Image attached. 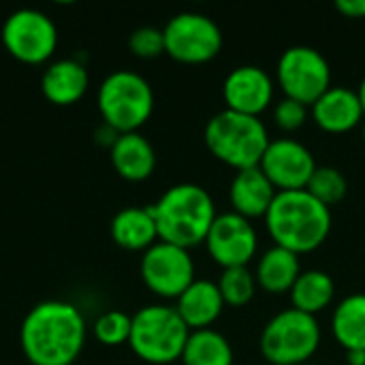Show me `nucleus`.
I'll return each mask as SVG.
<instances>
[{"mask_svg":"<svg viewBox=\"0 0 365 365\" xmlns=\"http://www.w3.org/2000/svg\"><path fill=\"white\" fill-rule=\"evenodd\" d=\"M165 53L182 64H205L222 49V32L218 24L195 11L173 15L163 28Z\"/></svg>","mask_w":365,"mask_h":365,"instance_id":"obj_9","label":"nucleus"},{"mask_svg":"<svg viewBox=\"0 0 365 365\" xmlns=\"http://www.w3.org/2000/svg\"><path fill=\"white\" fill-rule=\"evenodd\" d=\"M2 43L19 62L41 64L53 53L58 32L45 13L36 9H19L6 17L2 26Z\"/></svg>","mask_w":365,"mask_h":365,"instance_id":"obj_10","label":"nucleus"},{"mask_svg":"<svg viewBox=\"0 0 365 365\" xmlns=\"http://www.w3.org/2000/svg\"><path fill=\"white\" fill-rule=\"evenodd\" d=\"M346 364H349V365H365V351H364V349L346 351Z\"/></svg>","mask_w":365,"mask_h":365,"instance_id":"obj_31","label":"nucleus"},{"mask_svg":"<svg viewBox=\"0 0 365 365\" xmlns=\"http://www.w3.org/2000/svg\"><path fill=\"white\" fill-rule=\"evenodd\" d=\"M233 349L216 329L190 331L182 353L184 365H233Z\"/></svg>","mask_w":365,"mask_h":365,"instance_id":"obj_24","label":"nucleus"},{"mask_svg":"<svg viewBox=\"0 0 365 365\" xmlns=\"http://www.w3.org/2000/svg\"><path fill=\"white\" fill-rule=\"evenodd\" d=\"M302 365H317V364H302Z\"/></svg>","mask_w":365,"mask_h":365,"instance_id":"obj_34","label":"nucleus"},{"mask_svg":"<svg viewBox=\"0 0 365 365\" xmlns=\"http://www.w3.org/2000/svg\"><path fill=\"white\" fill-rule=\"evenodd\" d=\"M150 212L156 220L158 242L190 250L205 244V237L218 216L212 195L199 184L171 186Z\"/></svg>","mask_w":365,"mask_h":365,"instance_id":"obj_3","label":"nucleus"},{"mask_svg":"<svg viewBox=\"0 0 365 365\" xmlns=\"http://www.w3.org/2000/svg\"><path fill=\"white\" fill-rule=\"evenodd\" d=\"M265 227L274 246L299 255L325 244L331 231V210L306 188L278 192L265 214Z\"/></svg>","mask_w":365,"mask_h":365,"instance_id":"obj_2","label":"nucleus"},{"mask_svg":"<svg viewBox=\"0 0 365 365\" xmlns=\"http://www.w3.org/2000/svg\"><path fill=\"white\" fill-rule=\"evenodd\" d=\"M308 115H310V107H306L304 103H297L293 98H287V96H282L274 105V122L284 133L299 130L308 122Z\"/></svg>","mask_w":365,"mask_h":365,"instance_id":"obj_29","label":"nucleus"},{"mask_svg":"<svg viewBox=\"0 0 365 365\" xmlns=\"http://www.w3.org/2000/svg\"><path fill=\"white\" fill-rule=\"evenodd\" d=\"M111 237L126 250H148L158 242L156 220L150 207H124L111 220Z\"/></svg>","mask_w":365,"mask_h":365,"instance_id":"obj_21","label":"nucleus"},{"mask_svg":"<svg viewBox=\"0 0 365 365\" xmlns=\"http://www.w3.org/2000/svg\"><path fill=\"white\" fill-rule=\"evenodd\" d=\"M190 329L175 306H145L133 317L130 349L145 364L167 365L182 359Z\"/></svg>","mask_w":365,"mask_h":365,"instance_id":"obj_5","label":"nucleus"},{"mask_svg":"<svg viewBox=\"0 0 365 365\" xmlns=\"http://www.w3.org/2000/svg\"><path fill=\"white\" fill-rule=\"evenodd\" d=\"M130 329H133V317H128L126 312H120V310L105 312L94 323V336L105 346L128 344Z\"/></svg>","mask_w":365,"mask_h":365,"instance_id":"obj_27","label":"nucleus"},{"mask_svg":"<svg viewBox=\"0 0 365 365\" xmlns=\"http://www.w3.org/2000/svg\"><path fill=\"white\" fill-rule=\"evenodd\" d=\"M88 71L77 60H58L41 77V90L53 105H73L88 90Z\"/></svg>","mask_w":365,"mask_h":365,"instance_id":"obj_19","label":"nucleus"},{"mask_svg":"<svg viewBox=\"0 0 365 365\" xmlns=\"http://www.w3.org/2000/svg\"><path fill=\"white\" fill-rule=\"evenodd\" d=\"M299 274H302L299 257L280 246H272L269 250H265L255 269L259 289H263L269 295L289 293L295 280L299 278Z\"/></svg>","mask_w":365,"mask_h":365,"instance_id":"obj_20","label":"nucleus"},{"mask_svg":"<svg viewBox=\"0 0 365 365\" xmlns=\"http://www.w3.org/2000/svg\"><path fill=\"white\" fill-rule=\"evenodd\" d=\"M145 287L165 299H178L195 282V261L186 248L156 242L141 257Z\"/></svg>","mask_w":365,"mask_h":365,"instance_id":"obj_11","label":"nucleus"},{"mask_svg":"<svg viewBox=\"0 0 365 365\" xmlns=\"http://www.w3.org/2000/svg\"><path fill=\"white\" fill-rule=\"evenodd\" d=\"M19 338L32 365H71L86 346V321L68 302H43L24 319Z\"/></svg>","mask_w":365,"mask_h":365,"instance_id":"obj_1","label":"nucleus"},{"mask_svg":"<svg viewBox=\"0 0 365 365\" xmlns=\"http://www.w3.org/2000/svg\"><path fill=\"white\" fill-rule=\"evenodd\" d=\"M227 109L259 118L274 103V79L255 64L235 66L222 81Z\"/></svg>","mask_w":365,"mask_h":365,"instance_id":"obj_14","label":"nucleus"},{"mask_svg":"<svg viewBox=\"0 0 365 365\" xmlns=\"http://www.w3.org/2000/svg\"><path fill=\"white\" fill-rule=\"evenodd\" d=\"M276 195H278L276 186L261 171V167H250V169L237 171L231 182V188H229V199H231L233 212L248 220L265 218Z\"/></svg>","mask_w":365,"mask_h":365,"instance_id":"obj_16","label":"nucleus"},{"mask_svg":"<svg viewBox=\"0 0 365 365\" xmlns=\"http://www.w3.org/2000/svg\"><path fill=\"white\" fill-rule=\"evenodd\" d=\"M259 167L276 186V190L284 192V190H304L319 165L312 152L302 141L291 137H280L269 141Z\"/></svg>","mask_w":365,"mask_h":365,"instance_id":"obj_13","label":"nucleus"},{"mask_svg":"<svg viewBox=\"0 0 365 365\" xmlns=\"http://www.w3.org/2000/svg\"><path fill=\"white\" fill-rule=\"evenodd\" d=\"M361 139H364V143H365V120L361 122Z\"/></svg>","mask_w":365,"mask_h":365,"instance_id":"obj_33","label":"nucleus"},{"mask_svg":"<svg viewBox=\"0 0 365 365\" xmlns=\"http://www.w3.org/2000/svg\"><path fill=\"white\" fill-rule=\"evenodd\" d=\"M225 299L220 289L212 280H195L180 297H178V314L186 323L190 331L212 329V325L222 314Z\"/></svg>","mask_w":365,"mask_h":365,"instance_id":"obj_17","label":"nucleus"},{"mask_svg":"<svg viewBox=\"0 0 365 365\" xmlns=\"http://www.w3.org/2000/svg\"><path fill=\"white\" fill-rule=\"evenodd\" d=\"M310 113H312L317 126L331 135L349 133V130L361 126V122L365 120L364 107L357 96V90H351L346 86H331L310 107Z\"/></svg>","mask_w":365,"mask_h":365,"instance_id":"obj_15","label":"nucleus"},{"mask_svg":"<svg viewBox=\"0 0 365 365\" xmlns=\"http://www.w3.org/2000/svg\"><path fill=\"white\" fill-rule=\"evenodd\" d=\"M321 338L317 317L289 308L267 321L259 346L272 365H302L310 364L321 346Z\"/></svg>","mask_w":365,"mask_h":365,"instance_id":"obj_7","label":"nucleus"},{"mask_svg":"<svg viewBox=\"0 0 365 365\" xmlns=\"http://www.w3.org/2000/svg\"><path fill=\"white\" fill-rule=\"evenodd\" d=\"M98 109L118 135L139 133L154 111V92L145 77L133 71H115L98 90Z\"/></svg>","mask_w":365,"mask_h":365,"instance_id":"obj_6","label":"nucleus"},{"mask_svg":"<svg viewBox=\"0 0 365 365\" xmlns=\"http://www.w3.org/2000/svg\"><path fill=\"white\" fill-rule=\"evenodd\" d=\"M331 331L344 351H365V293L344 297L331 317Z\"/></svg>","mask_w":365,"mask_h":365,"instance_id":"obj_23","label":"nucleus"},{"mask_svg":"<svg viewBox=\"0 0 365 365\" xmlns=\"http://www.w3.org/2000/svg\"><path fill=\"white\" fill-rule=\"evenodd\" d=\"M357 96H359V101H361V107H364V113H365V77L361 79L359 88H357Z\"/></svg>","mask_w":365,"mask_h":365,"instance_id":"obj_32","label":"nucleus"},{"mask_svg":"<svg viewBox=\"0 0 365 365\" xmlns=\"http://www.w3.org/2000/svg\"><path fill=\"white\" fill-rule=\"evenodd\" d=\"M336 9L351 19H364L365 17V0H338Z\"/></svg>","mask_w":365,"mask_h":365,"instance_id":"obj_30","label":"nucleus"},{"mask_svg":"<svg viewBox=\"0 0 365 365\" xmlns=\"http://www.w3.org/2000/svg\"><path fill=\"white\" fill-rule=\"evenodd\" d=\"M289 295H291V304L295 310L317 317L331 304L336 295V284L327 272L306 269L299 274Z\"/></svg>","mask_w":365,"mask_h":365,"instance_id":"obj_22","label":"nucleus"},{"mask_svg":"<svg viewBox=\"0 0 365 365\" xmlns=\"http://www.w3.org/2000/svg\"><path fill=\"white\" fill-rule=\"evenodd\" d=\"M276 77L284 96L306 107H312L331 88V66L327 58L310 45H293L282 51Z\"/></svg>","mask_w":365,"mask_h":365,"instance_id":"obj_8","label":"nucleus"},{"mask_svg":"<svg viewBox=\"0 0 365 365\" xmlns=\"http://www.w3.org/2000/svg\"><path fill=\"white\" fill-rule=\"evenodd\" d=\"M205 248L222 269L248 267L259 248L257 229L252 220L235 212L218 214L205 237Z\"/></svg>","mask_w":365,"mask_h":365,"instance_id":"obj_12","label":"nucleus"},{"mask_svg":"<svg viewBox=\"0 0 365 365\" xmlns=\"http://www.w3.org/2000/svg\"><path fill=\"white\" fill-rule=\"evenodd\" d=\"M306 190L321 201L323 205H327L331 210V205L340 203L346 192H349V182L344 178V173L336 167H317V171L312 173Z\"/></svg>","mask_w":365,"mask_h":365,"instance_id":"obj_26","label":"nucleus"},{"mask_svg":"<svg viewBox=\"0 0 365 365\" xmlns=\"http://www.w3.org/2000/svg\"><path fill=\"white\" fill-rule=\"evenodd\" d=\"M128 47L137 58H158L165 53V34L156 26H141L130 34Z\"/></svg>","mask_w":365,"mask_h":365,"instance_id":"obj_28","label":"nucleus"},{"mask_svg":"<svg viewBox=\"0 0 365 365\" xmlns=\"http://www.w3.org/2000/svg\"><path fill=\"white\" fill-rule=\"evenodd\" d=\"M111 165L128 182L148 180L156 167L154 145L139 133H124L111 145Z\"/></svg>","mask_w":365,"mask_h":365,"instance_id":"obj_18","label":"nucleus"},{"mask_svg":"<svg viewBox=\"0 0 365 365\" xmlns=\"http://www.w3.org/2000/svg\"><path fill=\"white\" fill-rule=\"evenodd\" d=\"M216 284L220 289L225 306H231V308H242V306L250 304L259 289L255 272H250L248 267L222 269V276Z\"/></svg>","mask_w":365,"mask_h":365,"instance_id":"obj_25","label":"nucleus"},{"mask_svg":"<svg viewBox=\"0 0 365 365\" xmlns=\"http://www.w3.org/2000/svg\"><path fill=\"white\" fill-rule=\"evenodd\" d=\"M203 139L212 156L233 167L235 171L259 167L272 141L261 118L231 109H222L210 118L203 130Z\"/></svg>","mask_w":365,"mask_h":365,"instance_id":"obj_4","label":"nucleus"}]
</instances>
